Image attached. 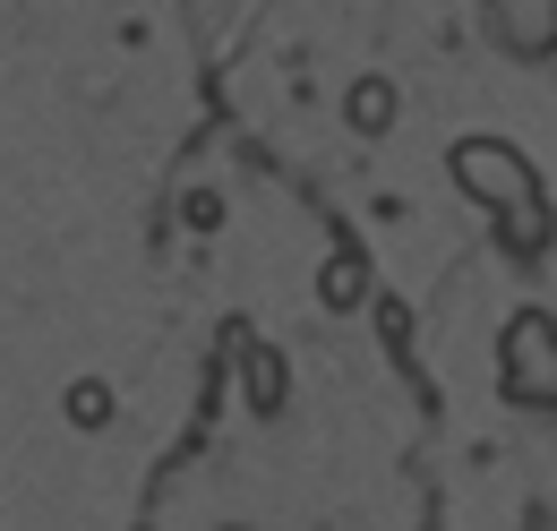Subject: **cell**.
I'll list each match as a JSON object with an SVG mask.
<instances>
[{
	"mask_svg": "<svg viewBox=\"0 0 557 531\" xmlns=\"http://www.w3.org/2000/svg\"><path fill=\"white\" fill-rule=\"evenodd\" d=\"M351 121H360V129H386V121H395V86H377V77L351 86Z\"/></svg>",
	"mask_w": 557,
	"mask_h": 531,
	"instance_id": "5b68a950",
	"label": "cell"
},
{
	"mask_svg": "<svg viewBox=\"0 0 557 531\" xmlns=\"http://www.w3.org/2000/svg\"><path fill=\"white\" fill-rule=\"evenodd\" d=\"M318 283H326V309H360V300H369V274H360V258H335Z\"/></svg>",
	"mask_w": 557,
	"mask_h": 531,
	"instance_id": "277c9868",
	"label": "cell"
},
{
	"mask_svg": "<svg viewBox=\"0 0 557 531\" xmlns=\"http://www.w3.org/2000/svg\"><path fill=\"white\" fill-rule=\"evenodd\" d=\"M497 386H506V403H532V411L557 403V318L549 309H523L506 326V343H497Z\"/></svg>",
	"mask_w": 557,
	"mask_h": 531,
	"instance_id": "6da1fadb",
	"label": "cell"
},
{
	"mask_svg": "<svg viewBox=\"0 0 557 531\" xmlns=\"http://www.w3.org/2000/svg\"><path fill=\"white\" fill-rule=\"evenodd\" d=\"M488 17H497V35H506L515 52L557 44V0H488Z\"/></svg>",
	"mask_w": 557,
	"mask_h": 531,
	"instance_id": "3957f363",
	"label": "cell"
},
{
	"mask_svg": "<svg viewBox=\"0 0 557 531\" xmlns=\"http://www.w3.org/2000/svg\"><path fill=\"white\" fill-rule=\"evenodd\" d=\"M455 181H463V189H472L481 206H497V214H515V206L541 198V181L523 172V155H515V146H488V137L455 146Z\"/></svg>",
	"mask_w": 557,
	"mask_h": 531,
	"instance_id": "7a4b0ae2",
	"label": "cell"
}]
</instances>
